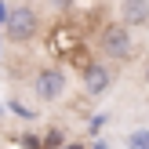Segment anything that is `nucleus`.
<instances>
[{"label": "nucleus", "instance_id": "obj_2", "mask_svg": "<svg viewBox=\"0 0 149 149\" xmlns=\"http://www.w3.org/2000/svg\"><path fill=\"white\" fill-rule=\"evenodd\" d=\"M102 55L106 58H127L131 55V29L124 22H113V26L102 29Z\"/></svg>", "mask_w": 149, "mask_h": 149}, {"label": "nucleus", "instance_id": "obj_1", "mask_svg": "<svg viewBox=\"0 0 149 149\" xmlns=\"http://www.w3.org/2000/svg\"><path fill=\"white\" fill-rule=\"evenodd\" d=\"M7 36L11 40H18V44H26V40H33L36 36V29H40V15L33 11V7H15V11H7Z\"/></svg>", "mask_w": 149, "mask_h": 149}, {"label": "nucleus", "instance_id": "obj_3", "mask_svg": "<svg viewBox=\"0 0 149 149\" xmlns=\"http://www.w3.org/2000/svg\"><path fill=\"white\" fill-rule=\"evenodd\" d=\"M33 87H36V95H40L44 102H55V98H62V91H65V73L62 69H40L36 80H33Z\"/></svg>", "mask_w": 149, "mask_h": 149}, {"label": "nucleus", "instance_id": "obj_11", "mask_svg": "<svg viewBox=\"0 0 149 149\" xmlns=\"http://www.w3.org/2000/svg\"><path fill=\"white\" fill-rule=\"evenodd\" d=\"M51 7H58V11H65V7H73V0H47Z\"/></svg>", "mask_w": 149, "mask_h": 149}, {"label": "nucleus", "instance_id": "obj_6", "mask_svg": "<svg viewBox=\"0 0 149 149\" xmlns=\"http://www.w3.org/2000/svg\"><path fill=\"white\" fill-rule=\"evenodd\" d=\"M127 149H149V131L146 127L131 131V135H127Z\"/></svg>", "mask_w": 149, "mask_h": 149}, {"label": "nucleus", "instance_id": "obj_10", "mask_svg": "<svg viewBox=\"0 0 149 149\" xmlns=\"http://www.w3.org/2000/svg\"><path fill=\"white\" fill-rule=\"evenodd\" d=\"M106 120H109L106 113H98V116H91V131H102V127H106Z\"/></svg>", "mask_w": 149, "mask_h": 149}, {"label": "nucleus", "instance_id": "obj_7", "mask_svg": "<svg viewBox=\"0 0 149 149\" xmlns=\"http://www.w3.org/2000/svg\"><path fill=\"white\" fill-rule=\"evenodd\" d=\"M7 109H11V113L18 116V120H36V113H33V109H29V106H22L18 98H11V102H7Z\"/></svg>", "mask_w": 149, "mask_h": 149}, {"label": "nucleus", "instance_id": "obj_13", "mask_svg": "<svg viewBox=\"0 0 149 149\" xmlns=\"http://www.w3.org/2000/svg\"><path fill=\"white\" fill-rule=\"evenodd\" d=\"M91 149H109V146H106V142H95V146H91Z\"/></svg>", "mask_w": 149, "mask_h": 149}, {"label": "nucleus", "instance_id": "obj_12", "mask_svg": "<svg viewBox=\"0 0 149 149\" xmlns=\"http://www.w3.org/2000/svg\"><path fill=\"white\" fill-rule=\"evenodd\" d=\"M58 149H84V146H77V142H65V146H58Z\"/></svg>", "mask_w": 149, "mask_h": 149}, {"label": "nucleus", "instance_id": "obj_5", "mask_svg": "<svg viewBox=\"0 0 149 149\" xmlns=\"http://www.w3.org/2000/svg\"><path fill=\"white\" fill-rule=\"evenodd\" d=\"M149 18V0H124V26H142Z\"/></svg>", "mask_w": 149, "mask_h": 149}, {"label": "nucleus", "instance_id": "obj_14", "mask_svg": "<svg viewBox=\"0 0 149 149\" xmlns=\"http://www.w3.org/2000/svg\"><path fill=\"white\" fill-rule=\"evenodd\" d=\"M146 80H149V69H146Z\"/></svg>", "mask_w": 149, "mask_h": 149}, {"label": "nucleus", "instance_id": "obj_9", "mask_svg": "<svg viewBox=\"0 0 149 149\" xmlns=\"http://www.w3.org/2000/svg\"><path fill=\"white\" fill-rule=\"evenodd\" d=\"M18 146H22V149H44V138H40V135H22Z\"/></svg>", "mask_w": 149, "mask_h": 149}, {"label": "nucleus", "instance_id": "obj_4", "mask_svg": "<svg viewBox=\"0 0 149 149\" xmlns=\"http://www.w3.org/2000/svg\"><path fill=\"white\" fill-rule=\"evenodd\" d=\"M109 84H113V77H109V69H106L102 62H87V65H84V91H87V95L109 91Z\"/></svg>", "mask_w": 149, "mask_h": 149}, {"label": "nucleus", "instance_id": "obj_8", "mask_svg": "<svg viewBox=\"0 0 149 149\" xmlns=\"http://www.w3.org/2000/svg\"><path fill=\"white\" fill-rule=\"evenodd\" d=\"M58 146H65V135L58 127H51V131H44V149H58Z\"/></svg>", "mask_w": 149, "mask_h": 149}]
</instances>
